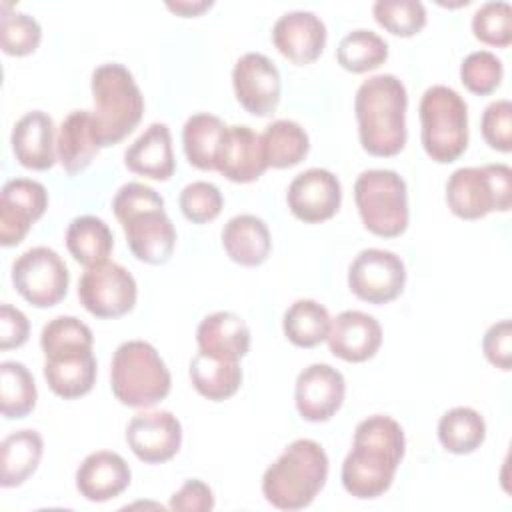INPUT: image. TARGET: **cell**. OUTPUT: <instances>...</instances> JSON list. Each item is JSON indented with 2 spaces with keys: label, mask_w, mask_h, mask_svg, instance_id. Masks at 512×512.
I'll return each instance as SVG.
<instances>
[{
  "label": "cell",
  "mask_w": 512,
  "mask_h": 512,
  "mask_svg": "<svg viewBox=\"0 0 512 512\" xmlns=\"http://www.w3.org/2000/svg\"><path fill=\"white\" fill-rule=\"evenodd\" d=\"M486 438V422L470 406H456L438 420V440L452 454H470Z\"/></svg>",
  "instance_id": "obj_34"
},
{
  "label": "cell",
  "mask_w": 512,
  "mask_h": 512,
  "mask_svg": "<svg viewBox=\"0 0 512 512\" xmlns=\"http://www.w3.org/2000/svg\"><path fill=\"white\" fill-rule=\"evenodd\" d=\"M44 358V378L56 396L72 400L92 390L96 382V358L92 350L76 348Z\"/></svg>",
  "instance_id": "obj_23"
},
{
  "label": "cell",
  "mask_w": 512,
  "mask_h": 512,
  "mask_svg": "<svg viewBox=\"0 0 512 512\" xmlns=\"http://www.w3.org/2000/svg\"><path fill=\"white\" fill-rule=\"evenodd\" d=\"M406 284V266L390 250L366 248L348 266V288L370 304H386L398 298Z\"/></svg>",
  "instance_id": "obj_11"
},
{
  "label": "cell",
  "mask_w": 512,
  "mask_h": 512,
  "mask_svg": "<svg viewBox=\"0 0 512 512\" xmlns=\"http://www.w3.org/2000/svg\"><path fill=\"white\" fill-rule=\"evenodd\" d=\"M12 284L32 306L50 308L66 296L70 272L58 252L48 246H34L12 262Z\"/></svg>",
  "instance_id": "obj_9"
},
{
  "label": "cell",
  "mask_w": 512,
  "mask_h": 512,
  "mask_svg": "<svg viewBox=\"0 0 512 512\" xmlns=\"http://www.w3.org/2000/svg\"><path fill=\"white\" fill-rule=\"evenodd\" d=\"M268 168L260 134L246 124L226 126L222 136L216 170L238 184L258 180Z\"/></svg>",
  "instance_id": "obj_19"
},
{
  "label": "cell",
  "mask_w": 512,
  "mask_h": 512,
  "mask_svg": "<svg viewBox=\"0 0 512 512\" xmlns=\"http://www.w3.org/2000/svg\"><path fill=\"white\" fill-rule=\"evenodd\" d=\"M330 322L332 318L320 302L302 298L288 306L284 312L282 328L294 346L312 348L328 338Z\"/></svg>",
  "instance_id": "obj_33"
},
{
  "label": "cell",
  "mask_w": 512,
  "mask_h": 512,
  "mask_svg": "<svg viewBox=\"0 0 512 512\" xmlns=\"http://www.w3.org/2000/svg\"><path fill=\"white\" fill-rule=\"evenodd\" d=\"M330 352L346 362H364L372 358L382 344V328L378 320L360 310H344L328 330Z\"/></svg>",
  "instance_id": "obj_20"
},
{
  "label": "cell",
  "mask_w": 512,
  "mask_h": 512,
  "mask_svg": "<svg viewBox=\"0 0 512 512\" xmlns=\"http://www.w3.org/2000/svg\"><path fill=\"white\" fill-rule=\"evenodd\" d=\"M30 322L26 314L12 304L4 302L0 306V350L18 348L28 340Z\"/></svg>",
  "instance_id": "obj_46"
},
{
  "label": "cell",
  "mask_w": 512,
  "mask_h": 512,
  "mask_svg": "<svg viewBox=\"0 0 512 512\" xmlns=\"http://www.w3.org/2000/svg\"><path fill=\"white\" fill-rule=\"evenodd\" d=\"M94 98V132L100 148L124 140L142 120L144 96L132 72L118 64H100L90 80Z\"/></svg>",
  "instance_id": "obj_4"
},
{
  "label": "cell",
  "mask_w": 512,
  "mask_h": 512,
  "mask_svg": "<svg viewBox=\"0 0 512 512\" xmlns=\"http://www.w3.org/2000/svg\"><path fill=\"white\" fill-rule=\"evenodd\" d=\"M286 202L290 212L306 224L330 220L342 202L340 180L326 168H308L290 182Z\"/></svg>",
  "instance_id": "obj_16"
},
{
  "label": "cell",
  "mask_w": 512,
  "mask_h": 512,
  "mask_svg": "<svg viewBox=\"0 0 512 512\" xmlns=\"http://www.w3.org/2000/svg\"><path fill=\"white\" fill-rule=\"evenodd\" d=\"M44 452L42 436L32 430H16L0 444V484L14 488L24 484L38 468Z\"/></svg>",
  "instance_id": "obj_28"
},
{
  "label": "cell",
  "mask_w": 512,
  "mask_h": 512,
  "mask_svg": "<svg viewBox=\"0 0 512 512\" xmlns=\"http://www.w3.org/2000/svg\"><path fill=\"white\" fill-rule=\"evenodd\" d=\"M0 8H2V16H0L2 50L10 56L32 54L42 40V28L38 20L26 12L16 10L10 2H2Z\"/></svg>",
  "instance_id": "obj_37"
},
{
  "label": "cell",
  "mask_w": 512,
  "mask_h": 512,
  "mask_svg": "<svg viewBox=\"0 0 512 512\" xmlns=\"http://www.w3.org/2000/svg\"><path fill=\"white\" fill-rule=\"evenodd\" d=\"M404 448V430L394 418L374 414L358 422L352 450L342 462L344 490L360 500L382 496L392 486Z\"/></svg>",
  "instance_id": "obj_1"
},
{
  "label": "cell",
  "mask_w": 512,
  "mask_h": 512,
  "mask_svg": "<svg viewBox=\"0 0 512 512\" xmlns=\"http://www.w3.org/2000/svg\"><path fill=\"white\" fill-rule=\"evenodd\" d=\"M328 478V456L310 438L290 442L262 476L264 498L280 510H302L312 504Z\"/></svg>",
  "instance_id": "obj_3"
},
{
  "label": "cell",
  "mask_w": 512,
  "mask_h": 512,
  "mask_svg": "<svg viewBox=\"0 0 512 512\" xmlns=\"http://www.w3.org/2000/svg\"><path fill=\"white\" fill-rule=\"evenodd\" d=\"M38 390L32 372L16 360L0 364V410L4 418H24L36 406Z\"/></svg>",
  "instance_id": "obj_35"
},
{
  "label": "cell",
  "mask_w": 512,
  "mask_h": 512,
  "mask_svg": "<svg viewBox=\"0 0 512 512\" xmlns=\"http://www.w3.org/2000/svg\"><path fill=\"white\" fill-rule=\"evenodd\" d=\"M170 508L176 512H208L214 508V492L202 480H186L170 498Z\"/></svg>",
  "instance_id": "obj_45"
},
{
  "label": "cell",
  "mask_w": 512,
  "mask_h": 512,
  "mask_svg": "<svg viewBox=\"0 0 512 512\" xmlns=\"http://www.w3.org/2000/svg\"><path fill=\"white\" fill-rule=\"evenodd\" d=\"M46 208L44 184L30 178L8 180L0 192V244L6 248L20 244Z\"/></svg>",
  "instance_id": "obj_14"
},
{
  "label": "cell",
  "mask_w": 512,
  "mask_h": 512,
  "mask_svg": "<svg viewBox=\"0 0 512 512\" xmlns=\"http://www.w3.org/2000/svg\"><path fill=\"white\" fill-rule=\"evenodd\" d=\"M482 350L486 360L500 368L510 370L512 366V324L510 320H500L492 324L484 338H482Z\"/></svg>",
  "instance_id": "obj_44"
},
{
  "label": "cell",
  "mask_w": 512,
  "mask_h": 512,
  "mask_svg": "<svg viewBox=\"0 0 512 512\" xmlns=\"http://www.w3.org/2000/svg\"><path fill=\"white\" fill-rule=\"evenodd\" d=\"M100 146L94 132V114L90 110H74L70 112L60 128L56 138V154L58 162L66 170V174L76 176L90 166L96 158Z\"/></svg>",
  "instance_id": "obj_26"
},
{
  "label": "cell",
  "mask_w": 512,
  "mask_h": 512,
  "mask_svg": "<svg viewBox=\"0 0 512 512\" xmlns=\"http://www.w3.org/2000/svg\"><path fill=\"white\" fill-rule=\"evenodd\" d=\"M272 42L284 58L304 66L322 54L326 46V26L314 12L292 10L274 22Z\"/></svg>",
  "instance_id": "obj_18"
},
{
  "label": "cell",
  "mask_w": 512,
  "mask_h": 512,
  "mask_svg": "<svg viewBox=\"0 0 512 512\" xmlns=\"http://www.w3.org/2000/svg\"><path fill=\"white\" fill-rule=\"evenodd\" d=\"M232 86L240 106L254 116H268L280 102V72L276 64L260 54L240 56L232 68Z\"/></svg>",
  "instance_id": "obj_13"
},
{
  "label": "cell",
  "mask_w": 512,
  "mask_h": 512,
  "mask_svg": "<svg viewBox=\"0 0 512 512\" xmlns=\"http://www.w3.org/2000/svg\"><path fill=\"white\" fill-rule=\"evenodd\" d=\"M346 382L342 372L330 364H310L298 378L294 388V402L298 414L308 422H326L342 406Z\"/></svg>",
  "instance_id": "obj_17"
},
{
  "label": "cell",
  "mask_w": 512,
  "mask_h": 512,
  "mask_svg": "<svg viewBox=\"0 0 512 512\" xmlns=\"http://www.w3.org/2000/svg\"><path fill=\"white\" fill-rule=\"evenodd\" d=\"M134 276L116 262H102L84 270L78 280V300L96 318H120L136 304Z\"/></svg>",
  "instance_id": "obj_10"
},
{
  "label": "cell",
  "mask_w": 512,
  "mask_h": 512,
  "mask_svg": "<svg viewBox=\"0 0 512 512\" xmlns=\"http://www.w3.org/2000/svg\"><path fill=\"white\" fill-rule=\"evenodd\" d=\"M124 164L134 174L168 180L176 170L172 136L164 122H152L124 152Z\"/></svg>",
  "instance_id": "obj_24"
},
{
  "label": "cell",
  "mask_w": 512,
  "mask_h": 512,
  "mask_svg": "<svg viewBox=\"0 0 512 512\" xmlns=\"http://www.w3.org/2000/svg\"><path fill=\"white\" fill-rule=\"evenodd\" d=\"M482 136L498 152L512 150V104L510 100L490 102L482 114Z\"/></svg>",
  "instance_id": "obj_43"
},
{
  "label": "cell",
  "mask_w": 512,
  "mask_h": 512,
  "mask_svg": "<svg viewBox=\"0 0 512 512\" xmlns=\"http://www.w3.org/2000/svg\"><path fill=\"white\" fill-rule=\"evenodd\" d=\"M128 462L110 450L88 454L76 470V488L90 502H108L130 486Z\"/></svg>",
  "instance_id": "obj_21"
},
{
  "label": "cell",
  "mask_w": 512,
  "mask_h": 512,
  "mask_svg": "<svg viewBox=\"0 0 512 512\" xmlns=\"http://www.w3.org/2000/svg\"><path fill=\"white\" fill-rule=\"evenodd\" d=\"M222 246L236 264L260 266L272 250L270 230L262 218L254 214H238L224 224Z\"/></svg>",
  "instance_id": "obj_27"
},
{
  "label": "cell",
  "mask_w": 512,
  "mask_h": 512,
  "mask_svg": "<svg viewBox=\"0 0 512 512\" xmlns=\"http://www.w3.org/2000/svg\"><path fill=\"white\" fill-rule=\"evenodd\" d=\"M198 350L224 360H240L250 350V328L234 312H214L200 320L196 328Z\"/></svg>",
  "instance_id": "obj_25"
},
{
  "label": "cell",
  "mask_w": 512,
  "mask_h": 512,
  "mask_svg": "<svg viewBox=\"0 0 512 512\" xmlns=\"http://www.w3.org/2000/svg\"><path fill=\"white\" fill-rule=\"evenodd\" d=\"M66 248L78 264L90 268L108 260L114 248V236L102 218L90 214L76 216L66 230Z\"/></svg>",
  "instance_id": "obj_30"
},
{
  "label": "cell",
  "mask_w": 512,
  "mask_h": 512,
  "mask_svg": "<svg viewBox=\"0 0 512 512\" xmlns=\"http://www.w3.org/2000/svg\"><path fill=\"white\" fill-rule=\"evenodd\" d=\"M110 386L114 396L132 408H150L170 392V372L150 342H122L110 364Z\"/></svg>",
  "instance_id": "obj_5"
},
{
  "label": "cell",
  "mask_w": 512,
  "mask_h": 512,
  "mask_svg": "<svg viewBox=\"0 0 512 512\" xmlns=\"http://www.w3.org/2000/svg\"><path fill=\"white\" fill-rule=\"evenodd\" d=\"M354 200L362 224L372 234L396 238L408 228V190L398 172L364 170L354 182Z\"/></svg>",
  "instance_id": "obj_8"
},
{
  "label": "cell",
  "mask_w": 512,
  "mask_h": 512,
  "mask_svg": "<svg viewBox=\"0 0 512 512\" xmlns=\"http://www.w3.org/2000/svg\"><path fill=\"white\" fill-rule=\"evenodd\" d=\"M474 36L496 48H506L512 42V6L508 2H484L472 16Z\"/></svg>",
  "instance_id": "obj_40"
},
{
  "label": "cell",
  "mask_w": 512,
  "mask_h": 512,
  "mask_svg": "<svg viewBox=\"0 0 512 512\" xmlns=\"http://www.w3.org/2000/svg\"><path fill=\"white\" fill-rule=\"evenodd\" d=\"M12 152L16 160L30 170H48L58 160L54 120L42 112H26L12 128L10 136Z\"/></svg>",
  "instance_id": "obj_22"
},
{
  "label": "cell",
  "mask_w": 512,
  "mask_h": 512,
  "mask_svg": "<svg viewBox=\"0 0 512 512\" xmlns=\"http://www.w3.org/2000/svg\"><path fill=\"white\" fill-rule=\"evenodd\" d=\"M92 344V330L76 316H56L48 324H44L40 334V346L44 356L76 348L92 350Z\"/></svg>",
  "instance_id": "obj_39"
},
{
  "label": "cell",
  "mask_w": 512,
  "mask_h": 512,
  "mask_svg": "<svg viewBox=\"0 0 512 512\" xmlns=\"http://www.w3.org/2000/svg\"><path fill=\"white\" fill-rule=\"evenodd\" d=\"M188 374L196 392L214 402L230 398L242 384V368L238 360L214 358L200 350L190 360Z\"/></svg>",
  "instance_id": "obj_29"
},
{
  "label": "cell",
  "mask_w": 512,
  "mask_h": 512,
  "mask_svg": "<svg viewBox=\"0 0 512 512\" xmlns=\"http://www.w3.org/2000/svg\"><path fill=\"white\" fill-rule=\"evenodd\" d=\"M126 234L132 254L146 264H164L176 246V230L164 202L144 204L116 216Z\"/></svg>",
  "instance_id": "obj_12"
},
{
  "label": "cell",
  "mask_w": 512,
  "mask_h": 512,
  "mask_svg": "<svg viewBox=\"0 0 512 512\" xmlns=\"http://www.w3.org/2000/svg\"><path fill=\"white\" fill-rule=\"evenodd\" d=\"M226 124L208 112L192 114L182 128L184 154L198 170H216V160Z\"/></svg>",
  "instance_id": "obj_31"
},
{
  "label": "cell",
  "mask_w": 512,
  "mask_h": 512,
  "mask_svg": "<svg viewBox=\"0 0 512 512\" xmlns=\"http://www.w3.org/2000/svg\"><path fill=\"white\" fill-rule=\"evenodd\" d=\"M406 86L394 74L364 80L354 98L358 136L372 156H396L406 144Z\"/></svg>",
  "instance_id": "obj_2"
},
{
  "label": "cell",
  "mask_w": 512,
  "mask_h": 512,
  "mask_svg": "<svg viewBox=\"0 0 512 512\" xmlns=\"http://www.w3.org/2000/svg\"><path fill=\"white\" fill-rule=\"evenodd\" d=\"M446 204L462 220H478L494 210L508 212L512 204L510 166L484 164L454 170L446 182Z\"/></svg>",
  "instance_id": "obj_7"
},
{
  "label": "cell",
  "mask_w": 512,
  "mask_h": 512,
  "mask_svg": "<svg viewBox=\"0 0 512 512\" xmlns=\"http://www.w3.org/2000/svg\"><path fill=\"white\" fill-rule=\"evenodd\" d=\"M126 442L146 464H162L176 456L182 444L180 420L168 410L138 412L126 426Z\"/></svg>",
  "instance_id": "obj_15"
},
{
  "label": "cell",
  "mask_w": 512,
  "mask_h": 512,
  "mask_svg": "<svg viewBox=\"0 0 512 512\" xmlns=\"http://www.w3.org/2000/svg\"><path fill=\"white\" fill-rule=\"evenodd\" d=\"M420 138L438 164L458 160L468 146V106L450 86H430L420 100Z\"/></svg>",
  "instance_id": "obj_6"
},
{
  "label": "cell",
  "mask_w": 512,
  "mask_h": 512,
  "mask_svg": "<svg viewBox=\"0 0 512 512\" xmlns=\"http://www.w3.org/2000/svg\"><path fill=\"white\" fill-rule=\"evenodd\" d=\"M388 58V42L368 28H358L348 32L338 48L336 60L338 64L354 74H362L378 68Z\"/></svg>",
  "instance_id": "obj_36"
},
{
  "label": "cell",
  "mask_w": 512,
  "mask_h": 512,
  "mask_svg": "<svg viewBox=\"0 0 512 512\" xmlns=\"http://www.w3.org/2000/svg\"><path fill=\"white\" fill-rule=\"evenodd\" d=\"M178 204H180L182 214L190 222L204 224V222L214 220L222 212L224 200H222V194L216 184L198 180V182H190L182 188Z\"/></svg>",
  "instance_id": "obj_42"
},
{
  "label": "cell",
  "mask_w": 512,
  "mask_h": 512,
  "mask_svg": "<svg viewBox=\"0 0 512 512\" xmlns=\"http://www.w3.org/2000/svg\"><path fill=\"white\" fill-rule=\"evenodd\" d=\"M376 22L394 36H414L426 24V8L418 0H378L372 6Z\"/></svg>",
  "instance_id": "obj_38"
},
{
  "label": "cell",
  "mask_w": 512,
  "mask_h": 512,
  "mask_svg": "<svg viewBox=\"0 0 512 512\" xmlns=\"http://www.w3.org/2000/svg\"><path fill=\"white\" fill-rule=\"evenodd\" d=\"M264 156L272 168H290L300 164L308 150L310 140L306 130L294 120H274L260 134Z\"/></svg>",
  "instance_id": "obj_32"
},
{
  "label": "cell",
  "mask_w": 512,
  "mask_h": 512,
  "mask_svg": "<svg viewBox=\"0 0 512 512\" xmlns=\"http://www.w3.org/2000/svg\"><path fill=\"white\" fill-rule=\"evenodd\" d=\"M166 6L172 10V12H176V14H180V16H198V14H202L204 10H208L210 6H212V2L210 0H194V2H186V0H182V2H166Z\"/></svg>",
  "instance_id": "obj_47"
},
{
  "label": "cell",
  "mask_w": 512,
  "mask_h": 512,
  "mask_svg": "<svg viewBox=\"0 0 512 512\" xmlns=\"http://www.w3.org/2000/svg\"><path fill=\"white\" fill-rule=\"evenodd\" d=\"M502 76H504L502 60L488 50L470 52L460 64L462 84L472 94H478V96L492 94L500 86Z\"/></svg>",
  "instance_id": "obj_41"
}]
</instances>
